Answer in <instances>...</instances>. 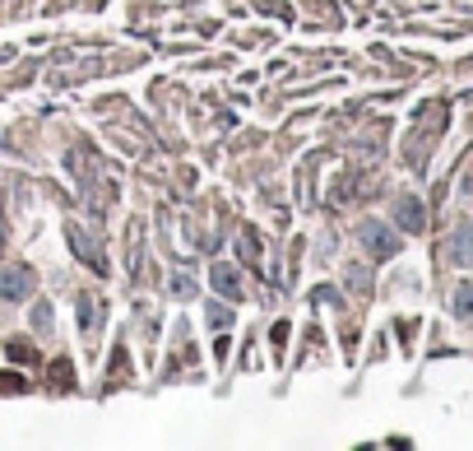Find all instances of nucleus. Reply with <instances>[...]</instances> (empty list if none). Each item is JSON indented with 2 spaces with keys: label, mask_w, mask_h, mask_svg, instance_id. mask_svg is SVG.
I'll return each mask as SVG.
<instances>
[{
  "label": "nucleus",
  "mask_w": 473,
  "mask_h": 451,
  "mask_svg": "<svg viewBox=\"0 0 473 451\" xmlns=\"http://www.w3.org/2000/svg\"><path fill=\"white\" fill-rule=\"evenodd\" d=\"M10 359H14V363H33V349H28L23 339H14V344H10Z\"/></svg>",
  "instance_id": "11"
},
{
  "label": "nucleus",
  "mask_w": 473,
  "mask_h": 451,
  "mask_svg": "<svg viewBox=\"0 0 473 451\" xmlns=\"http://www.w3.org/2000/svg\"><path fill=\"white\" fill-rule=\"evenodd\" d=\"M455 312H460V316H473V279H464L460 289H455Z\"/></svg>",
  "instance_id": "7"
},
{
  "label": "nucleus",
  "mask_w": 473,
  "mask_h": 451,
  "mask_svg": "<svg viewBox=\"0 0 473 451\" xmlns=\"http://www.w3.org/2000/svg\"><path fill=\"white\" fill-rule=\"evenodd\" d=\"M23 391V377L19 373H0V395H19Z\"/></svg>",
  "instance_id": "10"
},
{
  "label": "nucleus",
  "mask_w": 473,
  "mask_h": 451,
  "mask_svg": "<svg viewBox=\"0 0 473 451\" xmlns=\"http://www.w3.org/2000/svg\"><path fill=\"white\" fill-rule=\"evenodd\" d=\"M446 256L455 260V265H473V224H460L450 233V247H446Z\"/></svg>",
  "instance_id": "4"
},
{
  "label": "nucleus",
  "mask_w": 473,
  "mask_h": 451,
  "mask_svg": "<svg viewBox=\"0 0 473 451\" xmlns=\"http://www.w3.org/2000/svg\"><path fill=\"white\" fill-rule=\"evenodd\" d=\"M28 294H33V275L28 270H19V265L0 270V298H5V303H23Z\"/></svg>",
  "instance_id": "2"
},
{
  "label": "nucleus",
  "mask_w": 473,
  "mask_h": 451,
  "mask_svg": "<svg viewBox=\"0 0 473 451\" xmlns=\"http://www.w3.org/2000/svg\"><path fill=\"white\" fill-rule=\"evenodd\" d=\"M209 326L214 330H228L232 326V307L228 303H209Z\"/></svg>",
  "instance_id": "8"
},
{
  "label": "nucleus",
  "mask_w": 473,
  "mask_h": 451,
  "mask_svg": "<svg viewBox=\"0 0 473 451\" xmlns=\"http://www.w3.org/2000/svg\"><path fill=\"white\" fill-rule=\"evenodd\" d=\"M70 242H75V251H79V256L88 260V265H93V270H107V260H102L98 251H93V242H88V237L79 233V228H70Z\"/></svg>",
  "instance_id": "6"
},
{
  "label": "nucleus",
  "mask_w": 473,
  "mask_h": 451,
  "mask_svg": "<svg viewBox=\"0 0 473 451\" xmlns=\"http://www.w3.org/2000/svg\"><path fill=\"white\" fill-rule=\"evenodd\" d=\"M395 219H399V228H408V233H422V224H427V215H422V200L404 196V200L395 205Z\"/></svg>",
  "instance_id": "5"
},
{
  "label": "nucleus",
  "mask_w": 473,
  "mask_h": 451,
  "mask_svg": "<svg viewBox=\"0 0 473 451\" xmlns=\"http://www.w3.org/2000/svg\"><path fill=\"white\" fill-rule=\"evenodd\" d=\"M37 330H42V335L51 330V312H47V307H37Z\"/></svg>",
  "instance_id": "13"
},
{
  "label": "nucleus",
  "mask_w": 473,
  "mask_h": 451,
  "mask_svg": "<svg viewBox=\"0 0 473 451\" xmlns=\"http://www.w3.org/2000/svg\"><path fill=\"white\" fill-rule=\"evenodd\" d=\"M172 294L176 298H190V294H195V284H190V279H172Z\"/></svg>",
  "instance_id": "12"
},
{
  "label": "nucleus",
  "mask_w": 473,
  "mask_h": 451,
  "mask_svg": "<svg viewBox=\"0 0 473 451\" xmlns=\"http://www.w3.org/2000/svg\"><path fill=\"white\" fill-rule=\"evenodd\" d=\"M357 237H362L367 256H376V260H390V256L399 251V237H395V228H386L381 219H367V224L357 228Z\"/></svg>",
  "instance_id": "1"
},
{
  "label": "nucleus",
  "mask_w": 473,
  "mask_h": 451,
  "mask_svg": "<svg viewBox=\"0 0 473 451\" xmlns=\"http://www.w3.org/2000/svg\"><path fill=\"white\" fill-rule=\"evenodd\" d=\"M209 284H214V294H223L228 303H237V298H242V275L232 270V265H214V270H209Z\"/></svg>",
  "instance_id": "3"
},
{
  "label": "nucleus",
  "mask_w": 473,
  "mask_h": 451,
  "mask_svg": "<svg viewBox=\"0 0 473 451\" xmlns=\"http://www.w3.org/2000/svg\"><path fill=\"white\" fill-rule=\"evenodd\" d=\"M51 386H56V391L75 386V373H70V363H66V359H61V363H51Z\"/></svg>",
  "instance_id": "9"
}]
</instances>
